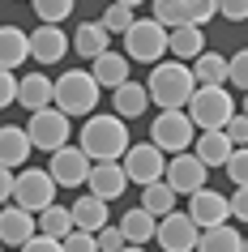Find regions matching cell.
Here are the masks:
<instances>
[{
	"mask_svg": "<svg viewBox=\"0 0 248 252\" xmlns=\"http://www.w3.org/2000/svg\"><path fill=\"white\" fill-rule=\"evenodd\" d=\"M129 124L111 111V116H86V124H81V141L77 150L86 154L90 162H120L124 158V150H129Z\"/></svg>",
	"mask_w": 248,
	"mask_h": 252,
	"instance_id": "obj_1",
	"label": "cell"
},
{
	"mask_svg": "<svg viewBox=\"0 0 248 252\" xmlns=\"http://www.w3.org/2000/svg\"><path fill=\"white\" fill-rule=\"evenodd\" d=\"M145 90H150V103H158V111H184L188 98H193V90H197L193 68L180 64V60H158L150 68Z\"/></svg>",
	"mask_w": 248,
	"mask_h": 252,
	"instance_id": "obj_2",
	"label": "cell"
},
{
	"mask_svg": "<svg viewBox=\"0 0 248 252\" xmlns=\"http://www.w3.org/2000/svg\"><path fill=\"white\" fill-rule=\"evenodd\" d=\"M99 98H103V90H99V81L90 77V68H69V73L56 77L52 107H56V111H65L69 120H73V116H94Z\"/></svg>",
	"mask_w": 248,
	"mask_h": 252,
	"instance_id": "obj_3",
	"label": "cell"
},
{
	"mask_svg": "<svg viewBox=\"0 0 248 252\" xmlns=\"http://www.w3.org/2000/svg\"><path fill=\"white\" fill-rule=\"evenodd\" d=\"M184 111H188L197 133H222L227 120L235 116V98H231L227 86H197Z\"/></svg>",
	"mask_w": 248,
	"mask_h": 252,
	"instance_id": "obj_4",
	"label": "cell"
},
{
	"mask_svg": "<svg viewBox=\"0 0 248 252\" xmlns=\"http://www.w3.org/2000/svg\"><path fill=\"white\" fill-rule=\"evenodd\" d=\"M13 205L39 218L47 205H56V180L43 167H22L13 175Z\"/></svg>",
	"mask_w": 248,
	"mask_h": 252,
	"instance_id": "obj_5",
	"label": "cell"
},
{
	"mask_svg": "<svg viewBox=\"0 0 248 252\" xmlns=\"http://www.w3.org/2000/svg\"><path fill=\"white\" fill-rule=\"evenodd\" d=\"M197 141V128L188 111H158L150 124V146H158L163 154H188Z\"/></svg>",
	"mask_w": 248,
	"mask_h": 252,
	"instance_id": "obj_6",
	"label": "cell"
},
{
	"mask_svg": "<svg viewBox=\"0 0 248 252\" xmlns=\"http://www.w3.org/2000/svg\"><path fill=\"white\" fill-rule=\"evenodd\" d=\"M124 56H129V64L137 60V64H158L163 56H167V30L158 26L154 17H137L129 26V34H124Z\"/></svg>",
	"mask_w": 248,
	"mask_h": 252,
	"instance_id": "obj_7",
	"label": "cell"
},
{
	"mask_svg": "<svg viewBox=\"0 0 248 252\" xmlns=\"http://www.w3.org/2000/svg\"><path fill=\"white\" fill-rule=\"evenodd\" d=\"M120 167H124V180H129V184L150 188V184L163 180V171H167V154H163L158 146H150V141H137V146L124 150Z\"/></svg>",
	"mask_w": 248,
	"mask_h": 252,
	"instance_id": "obj_8",
	"label": "cell"
},
{
	"mask_svg": "<svg viewBox=\"0 0 248 252\" xmlns=\"http://www.w3.org/2000/svg\"><path fill=\"white\" fill-rule=\"evenodd\" d=\"M69 116L65 111H56V107H43V111H35L26 124V137L35 150H47V154H56L60 146H69Z\"/></svg>",
	"mask_w": 248,
	"mask_h": 252,
	"instance_id": "obj_9",
	"label": "cell"
},
{
	"mask_svg": "<svg viewBox=\"0 0 248 252\" xmlns=\"http://www.w3.org/2000/svg\"><path fill=\"white\" fill-rule=\"evenodd\" d=\"M206 175H210V167L188 150V154H171V158H167L163 180H167V188L176 192V197H180V192H184V197H193V192L206 188Z\"/></svg>",
	"mask_w": 248,
	"mask_h": 252,
	"instance_id": "obj_10",
	"label": "cell"
},
{
	"mask_svg": "<svg viewBox=\"0 0 248 252\" xmlns=\"http://www.w3.org/2000/svg\"><path fill=\"white\" fill-rule=\"evenodd\" d=\"M154 239L163 244V252H197V239H201V231H197V222L188 218V214L171 210L167 218H158Z\"/></svg>",
	"mask_w": 248,
	"mask_h": 252,
	"instance_id": "obj_11",
	"label": "cell"
},
{
	"mask_svg": "<svg viewBox=\"0 0 248 252\" xmlns=\"http://www.w3.org/2000/svg\"><path fill=\"white\" fill-rule=\"evenodd\" d=\"M90 167H94V162L86 158L77 146H60L52 154V162H47V175L56 180V188H77V184L90 180Z\"/></svg>",
	"mask_w": 248,
	"mask_h": 252,
	"instance_id": "obj_12",
	"label": "cell"
},
{
	"mask_svg": "<svg viewBox=\"0 0 248 252\" xmlns=\"http://www.w3.org/2000/svg\"><path fill=\"white\" fill-rule=\"evenodd\" d=\"M184 214L197 222V231H214V226H227L231 205H227V197H222V192L201 188V192H193V197H188V210H184Z\"/></svg>",
	"mask_w": 248,
	"mask_h": 252,
	"instance_id": "obj_13",
	"label": "cell"
},
{
	"mask_svg": "<svg viewBox=\"0 0 248 252\" xmlns=\"http://www.w3.org/2000/svg\"><path fill=\"white\" fill-rule=\"evenodd\" d=\"M39 235V222H35V214L17 210V205H0V244H9V248H22L30 239Z\"/></svg>",
	"mask_w": 248,
	"mask_h": 252,
	"instance_id": "obj_14",
	"label": "cell"
},
{
	"mask_svg": "<svg viewBox=\"0 0 248 252\" xmlns=\"http://www.w3.org/2000/svg\"><path fill=\"white\" fill-rule=\"evenodd\" d=\"M69 52V34L60 26H35L30 30V60L39 64H60Z\"/></svg>",
	"mask_w": 248,
	"mask_h": 252,
	"instance_id": "obj_15",
	"label": "cell"
},
{
	"mask_svg": "<svg viewBox=\"0 0 248 252\" xmlns=\"http://www.w3.org/2000/svg\"><path fill=\"white\" fill-rule=\"evenodd\" d=\"M86 188H90V197H99V201H107V205H111V201L124 197V188H129L124 167H120V162H94Z\"/></svg>",
	"mask_w": 248,
	"mask_h": 252,
	"instance_id": "obj_16",
	"label": "cell"
},
{
	"mask_svg": "<svg viewBox=\"0 0 248 252\" xmlns=\"http://www.w3.org/2000/svg\"><path fill=\"white\" fill-rule=\"evenodd\" d=\"M30 137L26 128H17V124H0V167L4 171H22L30 158Z\"/></svg>",
	"mask_w": 248,
	"mask_h": 252,
	"instance_id": "obj_17",
	"label": "cell"
},
{
	"mask_svg": "<svg viewBox=\"0 0 248 252\" xmlns=\"http://www.w3.org/2000/svg\"><path fill=\"white\" fill-rule=\"evenodd\" d=\"M69 214H73V226H77V231H90V235H99L103 226H111V205L99 201V197H90V192L73 201Z\"/></svg>",
	"mask_w": 248,
	"mask_h": 252,
	"instance_id": "obj_18",
	"label": "cell"
},
{
	"mask_svg": "<svg viewBox=\"0 0 248 252\" xmlns=\"http://www.w3.org/2000/svg\"><path fill=\"white\" fill-rule=\"evenodd\" d=\"M90 77L99 81V90H120L129 81V56L124 52H103L99 60H90Z\"/></svg>",
	"mask_w": 248,
	"mask_h": 252,
	"instance_id": "obj_19",
	"label": "cell"
},
{
	"mask_svg": "<svg viewBox=\"0 0 248 252\" xmlns=\"http://www.w3.org/2000/svg\"><path fill=\"white\" fill-rule=\"evenodd\" d=\"M167 52H171V60L193 64L197 56L206 52V34H201V26H176V30H167Z\"/></svg>",
	"mask_w": 248,
	"mask_h": 252,
	"instance_id": "obj_20",
	"label": "cell"
},
{
	"mask_svg": "<svg viewBox=\"0 0 248 252\" xmlns=\"http://www.w3.org/2000/svg\"><path fill=\"white\" fill-rule=\"evenodd\" d=\"M52 94H56V81L43 77V73H26V77L17 81V103L26 107L30 116L43 111V107H52Z\"/></svg>",
	"mask_w": 248,
	"mask_h": 252,
	"instance_id": "obj_21",
	"label": "cell"
},
{
	"mask_svg": "<svg viewBox=\"0 0 248 252\" xmlns=\"http://www.w3.org/2000/svg\"><path fill=\"white\" fill-rule=\"evenodd\" d=\"M120 235H124V244H133V248H145L150 239H154V231H158V218L154 214H145L142 205L137 210H124V218H120Z\"/></svg>",
	"mask_w": 248,
	"mask_h": 252,
	"instance_id": "obj_22",
	"label": "cell"
},
{
	"mask_svg": "<svg viewBox=\"0 0 248 252\" xmlns=\"http://www.w3.org/2000/svg\"><path fill=\"white\" fill-rule=\"evenodd\" d=\"M26 60H30V34L22 26H0V68L13 73Z\"/></svg>",
	"mask_w": 248,
	"mask_h": 252,
	"instance_id": "obj_23",
	"label": "cell"
},
{
	"mask_svg": "<svg viewBox=\"0 0 248 252\" xmlns=\"http://www.w3.org/2000/svg\"><path fill=\"white\" fill-rule=\"evenodd\" d=\"M73 52L86 56V60H99L103 52H111V34L103 30V22H81L73 30Z\"/></svg>",
	"mask_w": 248,
	"mask_h": 252,
	"instance_id": "obj_24",
	"label": "cell"
},
{
	"mask_svg": "<svg viewBox=\"0 0 248 252\" xmlns=\"http://www.w3.org/2000/svg\"><path fill=\"white\" fill-rule=\"evenodd\" d=\"M111 103H116V116L120 120H137L150 107V90H145V81H124L120 90H111Z\"/></svg>",
	"mask_w": 248,
	"mask_h": 252,
	"instance_id": "obj_25",
	"label": "cell"
},
{
	"mask_svg": "<svg viewBox=\"0 0 248 252\" xmlns=\"http://www.w3.org/2000/svg\"><path fill=\"white\" fill-rule=\"evenodd\" d=\"M231 141H227V133H197V141H193V154L206 167H227V158H231Z\"/></svg>",
	"mask_w": 248,
	"mask_h": 252,
	"instance_id": "obj_26",
	"label": "cell"
},
{
	"mask_svg": "<svg viewBox=\"0 0 248 252\" xmlns=\"http://www.w3.org/2000/svg\"><path fill=\"white\" fill-rule=\"evenodd\" d=\"M35 222H39V235L60 239V244H65L73 231H77V226H73V214H69V205H47V210H43Z\"/></svg>",
	"mask_w": 248,
	"mask_h": 252,
	"instance_id": "obj_27",
	"label": "cell"
},
{
	"mask_svg": "<svg viewBox=\"0 0 248 252\" xmlns=\"http://www.w3.org/2000/svg\"><path fill=\"white\" fill-rule=\"evenodd\" d=\"M188 68H193L197 86H227V56H218V52H201Z\"/></svg>",
	"mask_w": 248,
	"mask_h": 252,
	"instance_id": "obj_28",
	"label": "cell"
},
{
	"mask_svg": "<svg viewBox=\"0 0 248 252\" xmlns=\"http://www.w3.org/2000/svg\"><path fill=\"white\" fill-rule=\"evenodd\" d=\"M197 252H244V235H240L235 226H214V231H201Z\"/></svg>",
	"mask_w": 248,
	"mask_h": 252,
	"instance_id": "obj_29",
	"label": "cell"
},
{
	"mask_svg": "<svg viewBox=\"0 0 248 252\" xmlns=\"http://www.w3.org/2000/svg\"><path fill=\"white\" fill-rule=\"evenodd\" d=\"M142 210L154 214V218H167V214L176 210V192L167 188V180H158V184L142 188Z\"/></svg>",
	"mask_w": 248,
	"mask_h": 252,
	"instance_id": "obj_30",
	"label": "cell"
},
{
	"mask_svg": "<svg viewBox=\"0 0 248 252\" xmlns=\"http://www.w3.org/2000/svg\"><path fill=\"white\" fill-rule=\"evenodd\" d=\"M30 4H35L39 26H60V22H69V13L77 9V0H30Z\"/></svg>",
	"mask_w": 248,
	"mask_h": 252,
	"instance_id": "obj_31",
	"label": "cell"
},
{
	"mask_svg": "<svg viewBox=\"0 0 248 252\" xmlns=\"http://www.w3.org/2000/svg\"><path fill=\"white\" fill-rule=\"evenodd\" d=\"M154 22L163 30L188 26V0H154Z\"/></svg>",
	"mask_w": 248,
	"mask_h": 252,
	"instance_id": "obj_32",
	"label": "cell"
},
{
	"mask_svg": "<svg viewBox=\"0 0 248 252\" xmlns=\"http://www.w3.org/2000/svg\"><path fill=\"white\" fill-rule=\"evenodd\" d=\"M99 22H103L107 34H120V39H124V34H129V26L137 22V13H133V9H124V4H111V9H103V17H99Z\"/></svg>",
	"mask_w": 248,
	"mask_h": 252,
	"instance_id": "obj_33",
	"label": "cell"
},
{
	"mask_svg": "<svg viewBox=\"0 0 248 252\" xmlns=\"http://www.w3.org/2000/svg\"><path fill=\"white\" fill-rule=\"evenodd\" d=\"M227 86L248 94V47H240L235 56H227Z\"/></svg>",
	"mask_w": 248,
	"mask_h": 252,
	"instance_id": "obj_34",
	"label": "cell"
},
{
	"mask_svg": "<svg viewBox=\"0 0 248 252\" xmlns=\"http://www.w3.org/2000/svg\"><path fill=\"white\" fill-rule=\"evenodd\" d=\"M222 171L231 175L235 188H248V146H244V150H231V158H227V167H222Z\"/></svg>",
	"mask_w": 248,
	"mask_h": 252,
	"instance_id": "obj_35",
	"label": "cell"
},
{
	"mask_svg": "<svg viewBox=\"0 0 248 252\" xmlns=\"http://www.w3.org/2000/svg\"><path fill=\"white\" fill-rule=\"evenodd\" d=\"M210 17H218V0H188V26H206Z\"/></svg>",
	"mask_w": 248,
	"mask_h": 252,
	"instance_id": "obj_36",
	"label": "cell"
},
{
	"mask_svg": "<svg viewBox=\"0 0 248 252\" xmlns=\"http://www.w3.org/2000/svg\"><path fill=\"white\" fill-rule=\"evenodd\" d=\"M222 133H227V141H231L235 150H244V146H248V116H244V111H240V116H231Z\"/></svg>",
	"mask_w": 248,
	"mask_h": 252,
	"instance_id": "obj_37",
	"label": "cell"
},
{
	"mask_svg": "<svg viewBox=\"0 0 248 252\" xmlns=\"http://www.w3.org/2000/svg\"><path fill=\"white\" fill-rule=\"evenodd\" d=\"M94 244H99V252H120V248H129V244H124V235H120V226H103V231L94 235Z\"/></svg>",
	"mask_w": 248,
	"mask_h": 252,
	"instance_id": "obj_38",
	"label": "cell"
},
{
	"mask_svg": "<svg viewBox=\"0 0 248 252\" xmlns=\"http://www.w3.org/2000/svg\"><path fill=\"white\" fill-rule=\"evenodd\" d=\"M13 103H17V77L9 73V68H0V111L13 107Z\"/></svg>",
	"mask_w": 248,
	"mask_h": 252,
	"instance_id": "obj_39",
	"label": "cell"
},
{
	"mask_svg": "<svg viewBox=\"0 0 248 252\" xmlns=\"http://www.w3.org/2000/svg\"><path fill=\"white\" fill-rule=\"evenodd\" d=\"M218 17H227V22H248V0H218Z\"/></svg>",
	"mask_w": 248,
	"mask_h": 252,
	"instance_id": "obj_40",
	"label": "cell"
},
{
	"mask_svg": "<svg viewBox=\"0 0 248 252\" xmlns=\"http://www.w3.org/2000/svg\"><path fill=\"white\" fill-rule=\"evenodd\" d=\"M227 205H231V218H235V222L248 226V188H235L231 197H227Z\"/></svg>",
	"mask_w": 248,
	"mask_h": 252,
	"instance_id": "obj_41",
	"label": "cell"
},
{
	"mask_svg": "<svg viewBox=\"0 0 248 252\" xmlns=\"http://www.w3.org/2000/svg\"><path fill=\"white\" fill-rule=\"evenodd\" d=\"M65 252H99V244H94L90 231H73V235L65 239Z\"/></svg>",
	"mask_w": 248,
	"mask_h": 252,
	"instance_id": "obj_42",
	"label": "cell"
},
{
	"mask_svg": "<svg viewBox=\"0 0 248 252\" xmlns=\"http://www.w3.org/2000/svg\"><path fill=\"white\" fill-rule=\"evenodd\" d=\"M22 252H65L60 239H47V235H35L30 244H22Z\"/></svg>",
	"mask_w": 248,
	"mask_h": 252,
	"instance_id": "obj_43",
	"label": "cell"
},
{
	"mask_svg": "<svg viewBox=\"0 0 248 252\" xmlns=\"http://www.w3.org/2000/svg\"><path fill=\"white\" fill-rule=\"evenodd\" d=\"M13 175H17V171H4V167H0V205H9V201H13Z\"/></svg>",
	"mask_w": 248,
	"mask_h": 252,
	"instance_id": "obj_44",
	"label": "cell"
},
{
	"mask_svg": "<svg viewBox=\"0 0 248 252\" xmlns=\"http://www.w3.org/2000/svg\"><path fill=\"white\" fill-rule=\"evenodd\" d=\"M111 4H124V9H133V13H137V4H142V0H111Z\"/></svg>",
	"mask_w": 248,
	"mask_h": 252,
	"instance_id": "obj_45",
	"label": "cell"
},
{
	"mask_svg": "<svg viewBox=\"0 0 248 252\" xmlns=\"http://www.w3.org/2000/svg\"><path fill=\"white\" fill-rule=\"evenodd\" d=\"M120 252H145V248H133V244H129V248H120Z\"/></svg>",
	"mask_w": 248,
	"mask_h": 252,
	"instance_id": "obj_46",
	"label": "cell"
},
{
	"mask_svg": "<svg viewBox=\"0 0 248 252\" xmlns=\"http://www.w3.org/2000/svg\"><path fill=\"white\" fill-rule=\"evenodd\" d=\"M244 116H248V94H244Z\"/></svg>",
	"mask_w": 248,
	"mask_h": 252,
	"instance_id": "obj_47",
	"label": "cell"
},
{
	"mask_svg": "<svg viewBox=\"0 0 248 252\" xmlns=\"http://www.w3.org/2000/svg\"><path fill=\"white\" fill-rule=\"evenodd\" d=\"M244 252H248V235H244Z\"/></svg>",
	"mask_w": 248,
	"mask_h": 252,
	"instance_id": "obj_48",
	"label": "cell"
},
{
	"mask_svg": "<svg viewBox=\"0 0 248 252\" xmlns=\"http://www.w3.org/2000/svg\"><path fill=\"white\" fill-rule=\"evenodd\" d=\"M0 248H4V244H0Z\"/></svg>",
	"mask_w": 248,
	"mask_h": 252,
	"instance_id": "obj_49",
	"label": "cell"
}]
</instances>
